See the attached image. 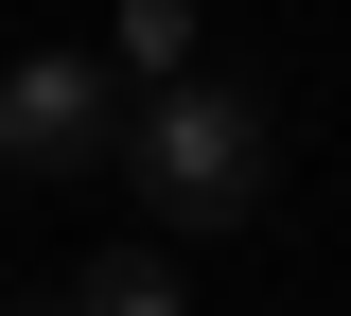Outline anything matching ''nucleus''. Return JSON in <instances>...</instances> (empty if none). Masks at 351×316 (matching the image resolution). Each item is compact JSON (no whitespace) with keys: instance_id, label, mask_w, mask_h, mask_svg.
<instances>
[{"instance_id":"f257e3e1","label":"nucleus","mask_w":351,"mask_h":316,"mask_svg":"<svg viewBox=\"0 0 351 316\" xmlns=\"http://www.w3.org/2000/svg\"><path fill=\"white\" fill-rule=\"evenodd\" d=\"M263 106L246 88H211V71H176V88H141V123H123V176H141V211L158 228H246L263 211Z\"/></svg>"},{"instance_id":"f03ea898","label":"nucleus","mask_w":351,"mask_h":316,"mask_svg":"<svg viewBox=\"0 0 351 316\" xmlns=\"http://www.w3.org/2000/svg\"><path fill=\"white\" fill-rule=\"evenodd\" d=\"M141 88L106 71V53H18L0 71V176H88V158H123Z\"/></svg>"},{"instance_id":"7ed1b4c3","label":"nucleus","mask_w":351,"mask_h":316,"mask_svg":"<svg viewBox=\"0 0 351 316\" xmlns=\"http://www.w3.org/2000/svg\"><path fill=\"white\" fill-rule=\"evenodd\" d=\"M71 316H193V281L158 246H106V264H71Z\"/></svg>"},{"instance_id":"20e7f679","label":"nucleus","mask_w":351,"mask_h":316,"mask_svg":"<svg viewBox=\"0 0 351 316\" xmlns=\"http://www.w3.org/2000/svg\"><path fill=\"white\" fill-rule=\"evenodd\" d=\"M193 71V0H123V88H176Z\"/></svg>"},{"instance_id":"39448f33","label":"nucleus","mask_w":351,"mask_h":316,"mask_svg":"<svg viewBox=\"0 0 351 316\" xmlns=\"http://www.w3.org/2000/svg\"><path fill=\"white\" fill-rule=\"evenodd\" d=\"M18 316H71V281H53V299H18Z\"/></svg>"}]
</instances>
